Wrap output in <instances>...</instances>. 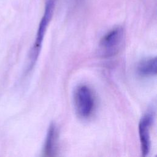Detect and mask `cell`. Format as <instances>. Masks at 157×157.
<instances>
[{"label": "cell", "instance_id": "6da1fadb", "mask_svg": "<svg viewBox=\"0 0 157 157\" xmlns=\"http://www.w3.org/2000/svg\"><path fill=\"white\" fill-rule=\"evenodd\" d=\"M56 2V0H46L45 1V10L39 25L35 41L29 55L28 71L31 70L33 67L38 59L45 32L54 13Z\"/></svg>", "mask_w": 157, "mask_h": 157}, {"label": "cell", "instance_id": "7a4b0ae2", "mask_svg": "<svg viewBox=\"0 0 157 157\" xmlns=\"http://www.w3.org/2000/svg\"><path fill=\"white\" fill-rule=\"evenodd\" d=\"M124 40V31L123 28L116 27L101 39L98 45V54L104 58L114 56L121 50Z\"/></svg>", "mask_w": 157, "mask_h": 157}, {"label": "cell", "instance_id": "3957f363", "mask_svg": "<svg viewBox=\"0 0 157 157\" xmlns=\"http://www.w3.org/2000/svg\"><path fill=\"white\" fill-rule=\"evenodd\" d=\"M74 104L79 117L84 119L89 118L95 107V98L91 89L86 85L78 86L74 93Z\"/></svg>", "mask_w": 157, "mask_h": 157}, {"label": "cell", "instance_id": "277c9868", "mask_svg": "<svg viewBox=\"0 0 157 157\" xmlns=\"http://www.w3.org/2000/svg\"><path fill=\"white\" fill-rule=\"evenodd\" d=\"M153 112L146 113L140 120L139 123V136L140 144L142 155L146 156L150 153L151 149L150 128L154 121Z\"/></svg>", "mask_w": 157, "mask_h": 157}, {"label": "cell", "instance_id": "5b68a950", "mask_svg": "<svg viewBox=\"0 0 157 157\" xmlns=\"http://www.w3.org/2000/svg\"><path fill=\"white\" fill-rule=\"evenodd\" d=\"M58 144V131L56 125L51 123L48 127L44 143L43 153L46 156L56 155Z\"/></svg>", "mask_w": 157, "mask_h": 157}, {"label": "cell", "instance_id": "8992f818", "mask_svg": "<svg viewBox=\"0 0 157 157\" xmlns=\"http://www.w3.org/2000/svg\"><path fill=\"white\" fill-rule=\"evenodd\" d=\"M156 57H150L141 60L137 66V74L143 77L156 75Z\"/></svg>", "mask_w": 157, "mask_h": 157}]
</instances>
